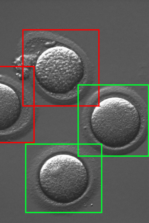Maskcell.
Here are the masks:
<instances>
[{
	"mask_svg": "<svg viewBox=\"0 0 149 223\" xmlns=\"http://www.w3.org/2000/svg\"><path fill=\"white\" fill-rule=\"evenodd\" d=\"M41 189L49 199L70 204L79 200L87 187V174L82 161L70 154L60 153L47 159L40 170Z\"/></svg>",
	"mask_w": 149,
	"mask_h": 223,
	"instance_id": "cell-1",
	"label": "cell"
},
{
	"mask_svg": "<svg viewBox=\"0 0 149 223\" xmlns=\"http://www.w3.org/2000/svg\"><path fill=\"white\" fill-rule=\"evenodd\" d=\"M84 67L79 55L63 46L44 51L37 59L34 75L39 86L51 95H63L77 89L83 80Z\"/></svg>",
	"mask_w": 149,
	"mask_h": 223,
	"instance_id": "cell-2",
	"label": "cell"
},
{
	"mask_svg": "<svg viewBox=\"0 0 149 223\" xmlns=\"http://www.w3.org/2000/svg\"><path fill=\"white\" fill-rule=\"evenodd\" d=\"M20 99L9 85L0 82V120L15 119L20 114Z\"/></svg>",
	"mask_w": 149,
	"mask_h": 223,
	"instance_id": "cell-3",
	"label": "cell"
}]
</instances>
